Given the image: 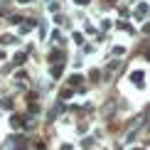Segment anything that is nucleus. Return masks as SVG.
I'll return each instance as SVG.
<instances>
[{
    "label": "nucleus",
    "mask_w": 150,
    "mask_h": 150,
    "mask_svg": "<svg viewBox=\"0 0 150 150\" xmlns=\"http://www.w3.org/2000/svg\"><path fill=\"white\" fill-rule=\"evenodd\" d=\"M74 3H76V5H86V3H89V0H74Z\"/></svg>",
    "instance_id": "nucleus-5"
},
{
    "label": "nucleus",
    "mask_w": 150,
    "mask_h": 150,
    "mask_svg": "<svg viewBox=\"0 0 150 150\" xmlns=\"http://www.w3.org/2000/svg\"><path fill=\"white\" fill-rule=\"evenodd\" d=\"M135 150H138V148H135Z\"/></svg>",
    "instance_id": "nucleus-6"
},
{
    "label": "nucleus",
    "mask_w": 150,
    "mask_h": 150,
    "mask_svg": "<svg viewBox=\"0 0 150 150\" xmlns=\"http://www.w3.org/2000/svg\"><path fill=\"white\" fill-rule=\"evenodd\" d=\"M25 57H27V54H25V52H20V54L15 57V64H22V62H25Z\"/></svg>",
    "instance_id": "nucleus-3"
},
{
    "label": "nucleus",
    "mask_w": 150,
    "mask_h": 150,
    "mask_svg": "<svg viewBox=\"0 0 150 150\" xmlns=\"http://www.w3.org/2000/svg\"><path fill=\"white\" fill-rule=\"evenodd\" d=\"M69 84H71V86H76V84H81V76H79V74H76V76H71V79H69Z\"/></svg>",
    "instance_id": "nucleus-4"
},
{
    "label": "nucleus",
    "mask_w": 150,
    "mask_h": 150,
    "mask_svg": "<svg viewBox=\"0 0 150 150\" xmlns=\"http://www.w3.org/2000/svg\"><path fill=\"white\" fill-rule=\"evenodd\" d=\"M145 15H148V3H140L138 8H135V17L140 20V17H145Z\"/></svg>",
    "instance_id": "nucleus-2"
},
{
    "label": "nucleus",
    "mask_w": 150,
    "mask_h": 150,
    "mask_svg": "<svg viewBox=\"0 0 150 150\" xmlns=\"http://www.w3.org/2000/svg\"><path fill=\"white\" fill-rule=\"evenodd\" d=\"M143 76H145L143 71H133V74H130V81H133L135 86H143Z\"/></svg>",
    "instance_id": "nucleus-1"
}]
</instances>
